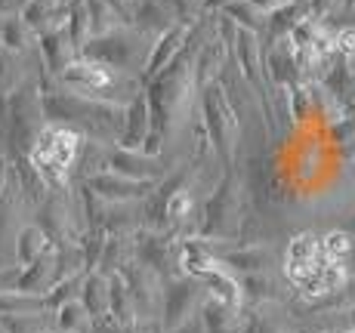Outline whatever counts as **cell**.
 Masks as SVG:
<instances>
[{
	"mask_svg": "<svg viewBox=\"0 0 355 333\" xmlns=\"http://www.w3.org/2000/svg\"><path fill=\"white\" fill-rule=\"evenodd\" d=\"M78 133L65 130V127H46L37 136V145L31 152V161L37 173L44 176L46 186H65L68 167L78 158Z\"/></svg>",
	"mask_w": 355,
	"mask_h": 333,
	"instance_id": "1",
	"label": "cell"
},
{
	"mask_svg": "<svg viewBox=\"0 0 355 333\" xmlns=\"http://www.w3.org/2000/svg\"><path fill=\"white\" fill-rule=\"evenodd\" d=\"M192 275L198 278H204V281L214 287V296L220 300L226 309H235L238 303H241V290H238V281L229 275V271H223L216 262H210V260H189V266H186Z\"/></svg>",
	"mask_w": 355,
	"mask_h": 333,
	"instance_id": "2",
	"label": "cell"
},
{
	"mask_svg": "<svg viewBox=\"0 0 355 333\" xmlns=\"http://www.w3.org/2000/svg\"><path fill=\"white\" fill-rule=\"evenodd\" d=\"M62 78L68 84H80V87H90V90H105V87L114 84L112 68L102 62H74L62 71Z\"/></svg>",
	"mask_w": 355,
	"mask_h": 333,
	"instance_id": "3",
	"label": "cell"
},
{
	"mask_svg": "<svg viewBox=\"0 0 355 333\" xmlns=\"http://www.w3.org/2000/svg\"><path fill=\"white\" fill-rule=\"evenodd\" d=\"M352 250V237L346 232H327L322 241H318V253L322 260H334V262H343Z\"/></svg>",
	"mask_w": 355,
	"mask_h": 333,
	"instance_id": "4",
	"label": "cell"
},
{
	"mask_svg": "<svg viewBox=\"0 0 355 333\" xmlns=\"http://www.w3.org/2000/svg\"><path fill=\"white\" fill-rule=\"evenodd\" d=\"M53 12H56V0H28L22 6V25L40 31L53 19Z\"/></svg>",
	"mask_w": 355,
	"mask_h": 333,
	"instance_id": "5",
	"label": "cell"
},
{
	"mask_svg": "<svg viewBox=\"0 0 355 333\" xmlns=\"http://www.w3.org/2000/svg\"><path fill=\"white\" fill-rule=\"evenodd\" d=\"M80 324H84V309H80L78 303H68V305L59 309V327H62L65 333L78 330Z\"/></svg>",
	"mask_w": 355,
	"mask_h": 333,
	"instance_id": "6",
	"label": "cell"
},
{
	"mask_svg": "<svg viewBox=\"0 0 355 333\" xmlns=\"http://www.w3.org/2000/svg\"><path fill=\"white\" fill-rule=\"evenodd\" d=\"M189 210H192V195L189 192H176L173 198L167 201V216H173V219L189 216Z\"/></svg>",
	"mask_w": 355,
	"mask_h": 333,
	"instance_id": "7",
	"label": "cell"
},
{
	"mask_svg": "<svg viewBox=\"0 0 355 333\" xmlns=\"http://www.w3.org/2000/svg\"><path fill=\"white\" fill-rule=\"evenodd\" d=\"M22 28H25L22 22H16V19H6L3 28H0V34H3V44L12 46V50H19V46H22V34H25Z\"/></svg>",
	"mask_w": 355,
	"mask_h": 333,
	"instance_id": "8",
	"label": "cell"
},
{
	"mask_svg": "<svg viewBox=\"0 0 355 333\" xmlns=\"http://www.w3.org/2000/svg\"><path fill=\"white\" fill-rule=\"evenodd\" d=\"M334 46H337L343 56H355V28H340L337 37H334Z\"/></svg>",
	"mask_w": 355,
	"mask_h": 333,
	"instance_id": "9",
	"label": "cell"
},
{
	"mask_svg": "<svg viewBox=\"0 0 355 333\" xmlns=\"http://www.w3.org/2000/svg\"><path fill=\"white\" fill-rule=\"evenodd\" d=\"M254 3L259 6V10H272V6H278V3H284V0H254Z\"/></svg>",
	"mask_w": 355,
	"mask_h": 333,
	"instance_id": "10",
	"label": "cell"
}]
</instances>
